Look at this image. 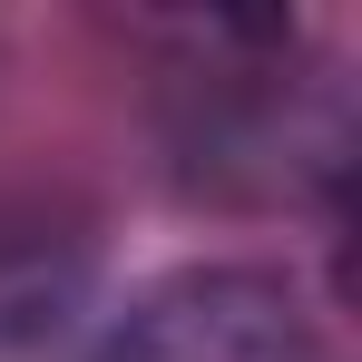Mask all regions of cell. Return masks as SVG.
<instances>
[{
  "instance_id": "obj_1",
  "label": "cell",
  "mask_w": 362,
  "mask_h": 362,
  "mask_svg": "<svg viewBox=\"0 0 362 362\" xmlns=\"http://www.w3.org/2000/svg\"><path fill=\"white\" fill-rule=\"evenodd\" d=\"M98 362H323V333L274 274H177L98 343Z\"/></svg>"
}]
</instances>
